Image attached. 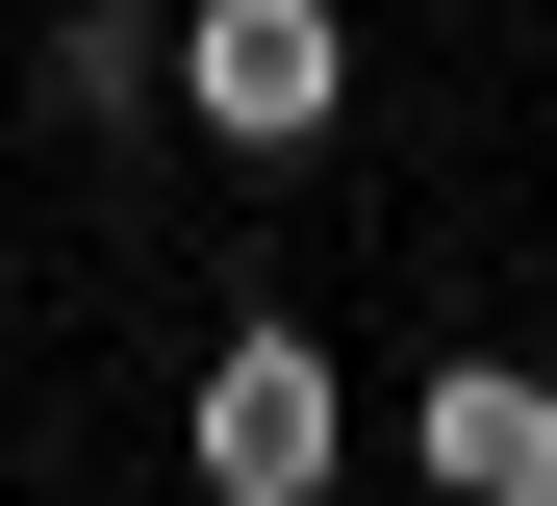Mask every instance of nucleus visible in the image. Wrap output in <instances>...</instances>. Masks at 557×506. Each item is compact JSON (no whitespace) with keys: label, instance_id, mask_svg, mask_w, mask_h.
I'll return each mask as SVG.
<instances>
[{"label":"nucleus","instance_id":"obj_2","mask_svg":"<svg viewBox=\"0 0 557 506\" xmlns=\"http://www.w3.org/2000/svg\"><path fill=\"white\" fill-rule=\"evenodd\" d=\"M203 481H228V506H305V481H330V380H305V330H253V355L203 380Z\"/></svg>","mask_w":557,"mask_h":506},{"label":"nucleus","instance_id":"obj_1","mask_svg":"<svg viewBox=\"0 0 557 506\" xmlns=\"http://www.w3.org/2000/svg\"><path fill=\"white\" fill-rule=\"evenodd\" d=\"M330 76H355V51H330V0H177V101H203L228 152H305V127H330Z\"/></svg>","mask_w":557,"mask_h":506},{"label":"nucleus","instance_id":"obj_3","mask_svg":"<svg viewBox=\"0 0 557 506\" xmlns=\"http://www.w3.org/2000/svg\"><path fill=\"white\" fill-rule=\"evenodd\" d=\"M431 481H507V506H557V380H482V355H456V380H431Z\"/></svg>","mask_w":557,"mask_h":506},{"label":"nucleus","instance_id":"obj_4","mask_svg":"<svg viewBox=\"0 0 557 506\" xmlns=\"http://www.w3.org/2000/svg\"><path fill=\"white\" fill-rule=\"evenodd\" d=\"M127 76H177V26H127V0H76V26H51V101H127Z\"/></svg>","mask_w":557,"mask_h":506}]
</instances>
